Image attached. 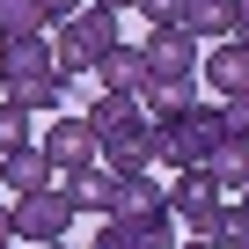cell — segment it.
<instances>
[{
	"instance_id": "cell-1",
	"label": "cell",
	"mask_w": 249,
	"mask_h": 249,
	"mask_svg": "<svg viewBox=\"0 0 249 249\" xmlns=\"http://www.w3.org/2000/svg\"><path fill=\"white\" fill-rule=\"evenodd\" d=\"M117 8H81L73 22H59V81H95V66L117 52Z\"/></svg>"
},
{
	"instance_id": "cell-2",
	"label": "cell",
	"mask_w": 249,
	"mask_h": 249,
	"mask_svg": "<svg viewBox=\"0 0 249 249\" xmlns=\"http://www.w3.org/2000/svg\"><path fill=\"white\" fill-rule=\"evenodd\" d=\"M220 140H227V117L213 110V103H198L191 117H176V124H161V161L183 176V169H213V154H220Z\"/></svg>"
},
{
	"instance_id": "cell-3",
	"label": "cell",
	"mask_w": 249,
	"mask_h": 249,
	"mask_svg": "<svg viewBox=\"0 0 249 249\" xmlns=\"http://www.w3.org/2000/svg\"><path fill=\"white\" fill-rule=\"evenodd\" d=\"M169 213H176L191 234H205V242H213V234H220V213H227V191H220L205 169H183V176L169 183Z\"/></svg>"
},
{
	"instance_id": "cell-4",
	"label": "cell",
	"mask_w": 249,
	"mask_h": 249,
	"mask_svg": "<svg viewBox=\"0 0 249 249\" xmlns=\"http://www.w3.org/2000/svg\"><path fill=\"white\" fill-rule=\"evenodd\" d=\"M37 147L52 154V169H59V176H81V169H103V132H95L88 117H59V124H52V132H44Z\"/></svg>"
},
{
	"instance_id": "cell-5",
	"label": "cell",
	"mask_w": 249,
	"mask_h": 249,
	"mask_svg": "<svg viewBox=\"0 0 249 249\" xmlns=\"http://www.w3.org/2000/svg\"><path fill=\"white\" fill-rule=\"evenodd\" d=\"M66 227H73V198H66V191L15 198V242H37V249H52V242H66Z\"/></svg>"
},
{
	"instance_id": "cell-6",
	"label": "cell",
	"mask_w": 249,
	"mask_h": 249,
	"mask_svg": "<svg viewBox=\"0 0 249 249\" xmlns=\"http://www.w3.org/2000/svg\"><path fill=\"white\" fill-rule=\"evenodd\" d=\"M154 161H161V124H154V117H140L132 132L103 140V169H110L117 183H132V176H154Z\"/></svg>"
},
{
	"instance_id": "cell-7",
	"label": "cell",
	"mask_w": 249,
	"mask_h": 249,
	"mask_svg": "<svg viewBox=\"0 0 249 249\" xmlns=\"http://www.w3.org/2000/svg\"><path fill=\"white\" fill-rule=\"evenodd\" d=\"M95 81H103V95H140V103H147V88H154L147 44H117V52L95 66Z\"/></svg>"
},
{
	"instance_id": "cell-8",
	"label": "cell",
	"mask_w": 249,
	"mask_h": 249,
	"mask_svg": "<svg viewBox=\"0 0 249 249\" xmlns=\"http://www.w3.org/2000/svg\"><path fill=\"white\" fill-rule=\"evenodd\" d=\"M147 66H154V81H191V73H198V37H183V30H147Z\"/></svg>"
},
{
	"instance_id": "cell-9",
	"label": "cell",
	"mask_w": 249,
	"mask_h": 249,
	"mask_svg": "<svg viewBox=\"0 0 249 249\" xmlns=\"http://www.w3.org/2000/svg\"><path fill=\"white\" fill-rule=\"evenodd\" d=\"M59 191L73 198V213H95V220H117V176L110 169H81V176H59Z\"/></svg>"
},
{
	"instance_id": "cell-10",
	"label": "cell",
	"mask_w": 249,
	"mask_h": 249,
	"mask_svg": "<svg viewBox=\"0 0 249 249\" xmlns=\"http://www.w3.org/2000/svg\"><path fill=\"white\" fill-rule=\"evenodd\" d=\"M205 81L220 88V103L249 95V44H242V37H234V44H213V52H205Z\"/></svg>"
},
{
	"instance_id": "cell-11",
	"label": "cell",
	"mask_w": 249,
	"mask_h": 249,
	"mask_svg": "<svg viewBox=\"0 0 249 249\" xmlns=\"http://www.w3.org/2000/svg\"><path fill=\"white\" fill-rule=\"evenodd\" d=\"M44 73H59V44H44V30L8 37V81H44Z\"/></svg>"
},
{
	"instance_id": "cell-12",
	"label": "cell",
	"mask_w": 249,
	"mask_h": 249,
	"mask_svg": "<svg viewBox=\"0 0 249 249\" xmlns=\"http://www.w3.org/2000/svg\"><path fill=\"white\" fill-rule=\"evenodd\" d=\"M198 81H205V73H191V81H154L140 110H147L154 124H176V117H191V110H198Z\"/></svg>"
},
{
	"instance_id": "cell-13",
	"label": "cell",
	"mask_w": 249,
	"mask_h": 249,
	"mask_svg": "<svg viewBox=\"0 0 249 249\" xmlns=\"http://www.w3.org/2000/svg\"><path fill=\"white\" fill-rule=\"evenodd\" d=\"M8 191H15V198L59 191V169H52V154H44V147H22V154H8Z\"/></svg>"
},
{
	"instance_id": "cell-14",
	"label": "cell",
	"mask_w": 249,
	"mask_h": 249,
	"mask_svg": "<svg viewBox=\"0 0 249 249\" xmlns=\"http://www.w3.org/2000/svg\"><path fill=\"white\" fill-rule=\"evenodd\" d=\"M234 0H191V22H183V37H198V44H234Z\"/></svg>"
},
{
	"instance_id": "cell-15",
	"label": "cell",
	"mask_w": 249,
	"mask_h": 249,
	"mask_svg": "<svg viewBox=\"0 0 249 249\" xmlns=\"http://www.w3.org/2000/svg\"><path fill=\"white\" fill-rule=\"evenodd\" d=\"M81 117L95 124V132H103V140H117V132H132V124H140L147 110H140V95H95V103H88Z\"/></svg>"
},
{
	"instance_id": "cell-16",
	"label": "cell",
	"mask_w": 249,
	"mask_h": 249,
	"mask_svg": "<svg viewBox=\"0 0 249 249\" xmlns=\"http://www.w3.org/2000/svg\"><path fill=\"white\" fill-rule=\"evenodd\" d=\"M161 213H169V191L154 176H132V183L117 191V220H161Z\"/></svg>"
},
{
	"instance_id": "cell-17",
	"label": "cell",
	"mask_w": 249,
	"mask_h": 249,
	"mask_svg": "<svg viewBox=\"0 0 249 249\" xmlns=\"http://www.w3.org/2000/svg\"><path fill=\"white\" fill-rule=\"evenodd\" d=\"M227 198H242L249 191V140H220V154H213V169H205Z\"/></svg>"
},
{
	"instance_id": "cell-18",
	"label": "cell",
	"mask_w": 249,
	"mask_h": 249,
	"mask_svg": "<svg viewBox=\"0 0 249 249\" xmlns=\"http://www.w3.org/2000/svg\"><path fill=\"white\" fill-rule=\"evenodd\" d=\"M66 88H73V81H59V73H44V81H8V103H22V110H59Z\"/></svg>"
},
{
	"instance_id": "cell-19",
	"label": "cell",
	"mask_w": 249,
	"mask_h": 249,
	"mask_svg": "<svg viewBox=\"0 0 249 249\" xmlns=\"http://www.w3.org/2000/svg\"><path fill=\"white\" fill-rule=\"evenodd\" d=\"M44 30V0H0V37H37Z\"/></svg>"
},
{
	"instance_id": "cell-20",
	"label": "cell",
	"mask_w": 249,
	"mask_h": 249,
	"mask_svg": "<svg viewBox=\"0 0 249 249\" xmlns=\"http://www.w3.org/2000/svg\"><path fill=\"white\" fill-rule=\"evenodd\" d=\"M124 242H132V249H176V213H161V220H124Z\"/></svg>"
},
{
	"instance_id": "cell-21",
	"label": "cell",
	"mask_w": 249,
	"mask_h": 249,
	"mask_svg": "<svg viewBox=\"0 0 249 249\" xmlns=\"http://www.w3.org/2000/svg\"><path fill=\"white\" fill-rule=\"evenodd\" d=\"M22 147H37V140H30V110L0 95V154H22Z\"/></svg>"
},
{
	"instance_id": "cell-22",
	"label": "cell",
	"mask_w": 249,
	"mask_h": 249,
	"mask_svg": "<svg viewBox=\"0 0 249 249\" xmlns=\"http://www.w3.org/2000/svg\"><path fill=\"white\" fill-rule=\"evenodd\" d=\"M220 249H249V205L242 198H227V213H220V234H213Z\"/></svg>"
},
{
	"instance_id": "cell-23",
	"label": "cell",
	"mask_w": 249,
	"mask_h": 249,
	"mask_svg": "<svg viewBox=\"0 0 249 249\" xmlns=\"http://www.w3.org/2000/svg\"><path fill=\"white\" fill-rule=\"evenodd\" d=\"M140 15H147L154 30H183V22H191V0H140Z\"/></svg>"
},
{
	"instance_id": "cell-24",
	"label": "cell",
	"mask_w": 249,
	"mask_h": 249,
	"mask_svg": "<svg viewBox=\"0 0 249 249\" xmlns=\"http://www.w3.org/2000/svg\"><path fill=\"white\" fill-rule=\"evenodd\" d=\"M81 8H95V0H44V22H73Z\"/></svg>"
},
{
	"instance_id": "cell-25",
	"label": "cell",
	"mask_w": 249,
	"mask_h": 249,
	"mask_svg": "<svg viewBox=\"0 0 249 249\" xmlns=\"http://www.w3.org/2000/svg\"><path fill=\"white\" fill-rule=\"evenodd\" d=\"M88 249H132V242H124V220H103V234H95Z\"/></svg>"
},
{
	"instance_id": "cell-26",
	"label": "cell",
	"mask_w": 249,
	"mask_h": 249,
	"mask_svg": "<svg viewBox=\"0 0 249 249\" xmlns=\"http://www.w3.org/2000/svg\"><path fill=\"white\" fill-rule=\"evenodd\" d=\"M15 242V198H0V249Z\"/></svg>"
},
{
	"instance_id": "cell-27",
	"label": "cell",
	"mask_w": 249,
	"mask_h": 249,
	"mask_svg": "<svg viewBox=\"0 0 249 249\" xmlns=\"http://www.w3.org/2000/svg\"><path fill=\"white\" fill-rule=\"evenodd\" d=\"M176 249H220V242H205V234H183V242H176Z\"/></svg>"
},
{
	"instance_id": "cell-28",
	"label": "cell",
	"mask_w": 249,
	"mask_h": 249,
	"mask_svg": "<svg viewBox=\"0 0 249 249\" xmlns=\"http://www.w3.org/2000/svg\"><path fill=\"white\" fill-rule=\"evenodd\" d=\"M234 22H242V30H249V0H234ZM242 30H234V37H242Z\"/></svg>"
},
{
	"instance_id": "cell-29",
	"label": "cell",
	"mask_w": 249,
	"mask_h": 249,
	"mask_svg": "<svg viewBox=\"0 0 249 249\" xmlns=\"http://www.w3.org/2000/svg\"><path fill=\"white\" fill-rule=\"evenodd\" d=\"M95 8H117V15H124V8H140V0H95Z\"/></svg>"
},
{
	"instance_id": "cell-30",
	"label": "cell",
	"mask_w": 249,
	"mask_h": 249,
	"mask_svg": "<svg viewBox=\"0 0 249 249\" xmlns=\"http://www.w3.org/2000/svg\"><path fill=\"white\" fill-rule=\"evenodd\" d=\"M0 88H8V37H0Z\"/></svg>"
},
{
	"instance_id": "cell-31",
	"label": "cell",
	"mask_w": 249,
	"mask_h": 249,
	"mask_svg": "<svg viewBox=\"0 0 249 249\" xmlns=\"http://www.w3.org/2000/svg\"><path fill=\"white\" fill-rule=\"evenodd\" d=\"M0 191H8V154H0Z\"/></svg>"
},
{
	"instance_id": "cell-32",
	"label": "cell",
	"mask_w": 249,
	"mask_h": 249,
	"mask_svg": "<svg viewBox=\"0 0 249 249\" xmlns=\"http://www.w3.org/2000/svg\"><path fill=\"white\" fill-rule=\"evenodd\" d=\"M242 44H249V30H242Z\"/></svg>"
},
{
	"instance_id": "cell-33",
	"label": "cell",
	"mask_w": 249,
	"mask_h": 249,
	"mask_svg": "<svg viewBox=\"0 0 249 249\" xmlns=\"http://www.w3.org/2000/svg\"><path fill=\"white\" fill-rule=\"evenodd\" d=\"M242 205H249V191H242Z\"/></svg>"
},
{
	"instance_id": "cell-34",
	"label": "cell",
	"mask_w": 249,
	"mask_h": 249,
	"mask_svg": "<svg viewBox=\"0 0 249 249\" xmlns=\"http://www.w3.org/2000/svg\"><path fill=\"white\" fill-rule=\"evenodd\" d=\"M52 249H66V242H52Z\"/></svg>"
},
{
	"instance_id": "cell-35",
	"label": "cell",
	"mask_w": 249,
	"mask_h": 249,
	"mask_svg": "<svg viewBox=\"0 0 249 249\" xmlns=\"http://www.w3.org/2000/svg\"><path fill=\"white\" fill-rule=\"evenodd\" d=\"M8 249H15V242H8Z\"/></svg>"
}]
</instances>
